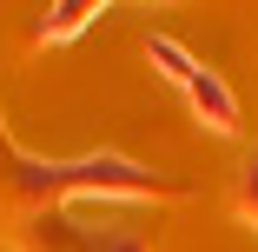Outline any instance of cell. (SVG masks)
I'll return each instance as SVG.
<instances>
[{
	"label": "cell",
	"instance_id": "obj_1",
	"mask_svg": "<svg viewBox=\"0 0 258 252\" xmlns=\"http://www.w3.org/2000/svg\"><path fill=\"white\" fill-rule=\"evenodd\" d=\"M185 99H192V113L212 126V133H238V99H232V86L212 73V67H192V80H185Z\"/></svg>",
	"mask_w": 258,
	"mask_h": 252
},
{
	"label": "cell",
	"instance_id": "obj_2",
	"mask_svg": "<svg viewBox=\"0 0 258 252\" xmlns=\"http://www.w3.org/2000/svg\"><path fill=\"white\" fill-rule=\"evenodd\" d=\"M146 54H152V60H159V73H166L172 86H185V80H192V67H199V60L185 54V46H179L172 33H152V40H146Z\"/></svg>",
	"mask_w": 258,
	"mask_h": 252
},
{
	"label": "cell",
	"instance_id": "obj_3",
	"mask_svg": "<svg viewBox=\"0 0 258 252\" xmlns=\"http://www.w3.org/2000/svg\"><path fill=\"white\" fill-rule=\"evenodd\" d=\"M93 14H99V7H80V0H67V7H53V14L40 20V40H73L80 27H93Z\"/></svg>",
	"mask_w": 258,
	"mask_h": 252
},
{
	"label": "cell",
	"instance_id": "obj_4",
	"mask_svg": "<svg viewBox=\"0 0 258 252\" xmlns=\"http://www.w3.org/2000/svg\"><path fill=\"white\" fill-rule=\"evenodd\" d=\"M86 252H146V239H133V232H99V239H86Z\"/></svg>",
	"mask_w": 258,
	"mask_h": 252
},
{
	"label": "cell",
	"instance_id": "obj_5",
	"mask_svg": "<svg viewBox=\"0 0 258 252\" xmlns=\"http://www.w3.org/2000/svg\"><path fill=\"white\" fill-rule=\"evenodd\" d=\"M238 206L258 219V153H251V166H245V186H238Z\"/></svg>",
	"mask_w": 258,
	"mask_h": 252
}]
</instances>
